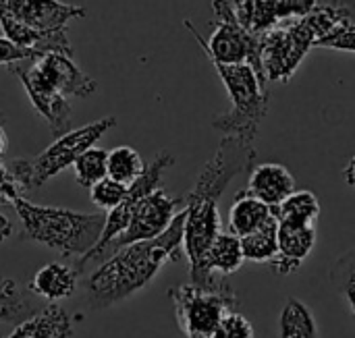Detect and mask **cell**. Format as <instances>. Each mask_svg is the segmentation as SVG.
Segmentation results:
<instances>
[{
	"mask_svg": "<svg viewBox=\"0 0 355 338\" xmlns=\"http://www.w3.org/2000/svg\"><path fill=\"white\" fill-rule=\"evenodd\" d=\"M212 66L218 73L231 98V108L227 112L216 114L212 118V127L223 135H235L254 143L260 123L268 114V106H270L268 85L248 62L243 64L212 62Z\"/></svg>",
	"mask_w": 355,
	"mask_h": 338,
	"instance_id": "cell-4",
	"label": "cell"
},
{
	"mask_svg": "<svg viewBox=\"0 0 355 338\" xmlns=\"http://www.w3.org/2000/svg\"><path fill=\"white\" fill-rule=\"evenodd\" d=\"M4 114L0 112V158L4 156L6 148H8V137H6V131H4Z\"/></svg>",
	"mask_w": 355,
	"mask_h": 338,
	"instance_id": "cell-35",
	"label": "cell"
},
{
	"mask_svg": "<svg viewBox=\"0 0 355 338\" xmlns=\"http://www.w3.org/2000/svg\"><path fill=\"white\" fill-rule=\"evenodd\" d=\"M212 8L216 15V25L206 39L191 21H183V25L191 31L200 48L204 50L210 62L223 64H252L258 73L260 69V35L250 33L237 19L231 0H212Z\"/></svg>",
	"mask_w": 355,
	"mask_h": 338,
	"instance_id": "cell-7",
	"label": "cell"
},
{
	"mask_svg": "<svg viewBox=\"0 0 355 338\" xmlns=\"http://www.w3.org/2000/svg\"><path fill=\"white\" fill-rule=\"evenodd\" d=\"M343 179H345V183H347L349 187H354L355 189V156L347 162V166L343 168Z\"/></svg>",
	"mask_w": 355,
	"mask_h": 338,
	"instance_id": "cell-33",
	"label": "cell"
},
{
	"mask_svg": "<svg viewBox=\"0 0 355 338\" xmlns=\"http://www.w3.org/2000/svg\"><path fill=\"white\" fill-rule=\"evenodd\" d=\"M320 202L318 197L308 191H293L279 208H275V214L279 218V222H287V224H302V226H314L320 218Z\"/></svg>",
	"mask_w": 355,
	"mask_h": 338,
	"instance_id": "cell-23",
	"label": "cell"
},
{
	"mask_svg": "<svg viewBox=\"0 0 355 338\" xmlns=\"http://www.w3.org/2000/svg\"><path fill=\"white\" fill-rule=\"evenodd\" d=\"M183 222L181 210L171 226L156 239L131 243L104 260L85 281V295L94 310H106L146 289L168 262L183 258Z\"/></svg>",
	"mask_w": 355,
	"mask_h": 338,
	"instance_id": "cell-1",
	"label": "cell"
},
{
	"mask_svg": "<svg viewBox=\"0 0 355 338\" xmlns=\"http://www.w3.org/2000/svg\"><path fill=\"white\" fill-rule=\"evenodd\" d=\"M254 337H256V332H254L252 322H250L243 314H239L237 310H235V312H229V314L220 320L218 328H216V330H214V335H212V338H254Z\"/></svg>",
	"mask_w": 355,
	"mask_h": 338,
	"instance_id": "cell-29",
	"label": "cell"
},
{
	"mask_svg": "<svg viewBox=\"0 0 355 338\" xmlns=\"http://www.w3.org/2000/svg\"><path fill=\"white\" fill-rule=\"evenodd\" d=\"M10 73L19 77L21 85L25 87L29 102L33 104V108L37 110V114L50 125L52 133L56 137L64 135L71 131V106L67 102L64 96H60L58 91H54L46 81L40 79V75L27 66H10Z\"/></svg>",
	"mask_w": 355,
	"mask_h": 338,
	"instance_id": "cell-13",
	"label": "cell"
},
{
	"mask_svg": "<svg viewBox=\"0 0 355 338\" xmlns=\"http://www.w3.org/2000/svg\"><path fill=\"white\" fill-rule=\"evenodd\" d=\"M275 214V210L270 206H266L264 202H260L258 197H254L248 189L237 193L231 210H229V233L237 235L239 239L258 231L262 224H266L270 220V216Z\"/></svg>",
	"mask_w": 355,
	"mask_h": 338,
	"instance_id": "cell-20",
	"label": "cell"
},
{
	"mask_svg": "<svg viewBox=\"0 0 355 338\" xmlns=\"http://www.w3.org/2000/svg\"><path fill=\"white\" fill-rule=\"evenodd\" d=\"M279 218L277 214L270 216L266 224H262L258 231L241 237V249L245 256V262L254 264H266L272 262L279 254Z\"/></svg>",
	"mask_w": 355,
	"mask_h": 338,
	"instance_id": "cell-22",
	"label": "cell"
},
{
	"mask_svg": "<svg viewBox=\"0 0 355 338\" xmlns=\"http://www.w3.org/2000/svg\"><path fill=\"white\" fill-rule=\"evenodd\" d=\"M175 320L187 338H212L220 320L239 308L229 278H220L210 287L185 283L168 291Z\"/></svg>",
	"mask_w": 355,
	"mask_h": 338,
	"instance_id": "cell-6",
	"label": "cell"
},
{
	"mask_svg": "<svg viewBox=\"0 0 355 338\" xmlns=\"http://www.w3.org/2000/svg\"><path fill=\"white\" fill-rule=\"evenodd\" d=\"M239 23L254 35L275 29L281 21L310 15L318 0H231Z\"/></svg>",
	"mask_w": 355,
	"mask_h": 338,
	"instance_id": "cell-12",
	"label": "cell"
},
{
	"mask_svg": "<svg viewBox=\"0 0 355 338\" xmlns=\"http://www.w3.org/2000/svg\"><path fill=\"white\" fill-rule=\"evenodd\" d=\"M144 170H146V164L137 150L129 145H119L108 152V177L110 179L129 187L133 181L141 177Z\"/></svg>",
	"mask_w": 355,
	"mask_h": 338,
	"instance_id": "cell-26",
	"label": "cell"
},
{
	"mask_svg": "<svg viewBox=\"0 0 355 338\" xmlns=\"http://www.w3.org/2000/svg\"><path fill=\"white\" fill-rule=\"evenodd\" d=\"M243 264H245V256L241 249V239L233 233H220L206 254L204 270L210 281H216L218 276L229 278Z\"/></svg>",
	"mask_w": 355,
	"mask_h": 338,
	"instance_id": "cell-19",
	"label": "cell"
},
{
	"mask_svg": "<svg viewBox=\"0 0 355 338\" xmlns=\"http://www.w3.org/2000/svg\"><path fill=\"white\" fill-rule=\"evenodd\" d=\"M10 233H12V226H10V222H8V218L0 212V243L6 241V239L10 237Z\"/></svg>",
	"mask_w": 355,
	"mask_h": 338,
	"instance_id": "cell-34",
	"label": "cell"
},
{
	"mask_svg": "<svg viewBox=\"0 0 355 338\" xmlns=\"http://www.w3.org/2000/svg\"><path fill=\"white\" fill-rule=\"evenodd\" d=\"M175 164V156L171 154V152H158L154 158H152V162L146 166V170L141 172V177L137 179V181H133L131 185H129V189H127V195H125V199L114 208V210H110V212H106V222H104V231H102V237H100V241H98V245L87 254V256H83L79 262H77V266H75V270L79 272V270H83L85 268V264H89V262H98L100 260V256H102V251L129 226V220H131V216H133V210H135V206L148 195V193H152V191H156V189H160V181H162V175H164V170L166 168H171Z\"/></svg>",
	"mask_w": 355,
	"mask_h": 338,
	"instance_id": "cell-8",
	"label": "cell"
},
{
	"mask_svg": "<svg viewBox=\"0 0 355 338\" xmlns=\"http://www.w3.org/2000/svg\"><path fill=\"white\" fill-rule=\"evenodd\" d=\"M10 204L23 222L25 235L60 256H87L98 245L106 222V214L35 206L23 195H17Z\"/></svg>",
	"mask_w": 355,
	"mask_h": 338,
	"instance_id": "cell-3",
	"label": "cell"
},
{
	"mask_svg": "<svg viewBox=\"0 0 355 338\" xmlns=\"http://www.w3.org/2000/svg\"><path fill=\"white\" fill-rule=\"evenodd\" d=\"M85 8L60 0H0V17H8L40 33L67 31L69 21L85 17Z\"/></svg>",
	"mask_w": 355,
	"mask_h": 338,
	"instance_id": "cell-11",
	"label": "cell"
},
{
	"mask_svg": "<svg viewBox=\"0 0 355 338\" xmlns=\"http://www.w3.org/2000/svg\"><path fill=\"white\" fill-rule=\"evenodd\" d=\"M127 189H129L127 185H123V183H119V181L106 177V179H102L100 183H96V185L89 189V197H92V202H94L100 210L110 212V210H114V208L125 199Z\"/></svg>",
	"mask_w": 355,
	"mask_h": 338,
	"instance_id": "cell-28",
	"label": "cell"
},
{
	"mask_svg": "<svg viewBox=\"0 0 355 338\" xmlns=\"http://www.w3.org/2000/svg\"><path fill=\"white\" fill-rule=\"evenodd\" d=\"M248 191L275 210L295 191V179L283 164L264 162L252 168Z\"/></svg>",
	"mask_w": 355,
	"mask_h": 338,
	"instance_id": "cell-16",
	"label": "cell"
},
{
	"mask_svg": "<svg viewBox=\"0 0 355 338\" xmlns=\"http://www.w3.org/2000/svg\"><path fill=\"white\" fill-rule=\"evenodd\" d=\"M279 338H320L312 310L297 297H289L279 316Z\"/></svg>",
	"mask_w": 355,
	"mask_h": 338,
	"instance_id": "cell-21",
	"label": "cell"
},
{
	"mask_svg": "<svg viewBox=\"0 0 355 338\" xmlns=\"http://www.w3.org/2000/svg\"><path fill=\"white\" fill-rule=\"evenodd\" d=\"M75 170V181L85 187L92 189L96 183H100L102 179L108 177V152L102 148H89L85 150L73 164Z\"/></svg>",
	"mask_w": 355,
	"mask_h": 338,
	"instance_id": "cell-27",
	"label": "cell"
},
{
	"mask_svg": "<svg viewBox=\"0 0 355 338\" xmlns=\"http://www.w3.org/2000/svg\"><path fill=\"white\" fill-rule=\"evenodd\" d=\"M73 318L58 303H48L40 312L21 320L6 338H69Z\"/></svg>",
	"mask_w": 355,
	"mask_h": 338,
	"instance_id": "cell-17",
	"label": "cell"
},
{
	"mask_svg": "<svg viewBox=\"0 0 355 338\" xmlns=\"http://www.w3.org/2000/svg\"><path fill=\"white\" fill-rule=\"evenodd\" d=\"M75 289H77V270L60 262L46 264L35 272V276L29 283V291L35 297H42L50 303L69 299L75 293Z\"/></svg>",
	"mask_w": 355,
	"mask_h": 338,
	"instance_id": "cell-18",
	"label": "cell"
},
{
	"mask_svg": "<svg viewBox=\"0 0 355 338\" xmlns=\"http://www.w3.org/2000/svg\"><path fill=\"white\" fill-rule=\"evenodd\" d=\"M316 48L327 50H339V52H354L355 54V23L349 21L341 27H337L333 33L322 37Z\"/></svg>",
	"mask_w": 355,
	"mask_h": 338,
	"instance_id": "cell-30",
	"label": "cell"
},
{
	"mask_svg": "<svg viewBox=\"0 0 355 338\" xmlns=\"http://www.w3.org/2000/svg\"><path fill=\"white\" fill-rule=\"evenodd\" d=\"M349 21V8L343 6V2H327L318 4L310 15L293 23L277 25L275 29L262 33L258 69L260 79L266 85H270L272 81L287 83L295 75L308 52L316 48L322 37Z\"/></svg>",
	"mask_w": 355,
	"mask_h": 338,
	"instance_id": "cell-2",
	"label": "cell"
},
{
	"mask_svg": "<svg viewBox=\"0 0 355 338\" xmlns=\"http://www.w3.org/2000/svg\"><path fill=\"white\" fill-rule=\"evenodd\" d=\"M256 156L258 152L252 141H245L235 135H225L214 156L200 170L191 193L220 199L235 177H239L241 172H252V168L256 166Z\"/></svg>",
	"mask_w": 355,
	"mask_h": 338,
	"instance_id": "cell-10",
	"label": "cell"
},
{
	"mask_svg": "<svg viewBox=\"0 0 355 338\" xmlns=\"http://www.w3.org/2000/svg\"><path fill=\"white\" fill-rule=\"evenodd\" d=\"M316 247V226L279 224V254L270 262L281 276L295 274Z\"/></svg>",
	"mask_w": 355,
	"mask_h": 338,
	"instance_id": "cell-15",
	"label": "cell"
},
{
	"mask_svg": "<svg viewBox=\"0 0 355 338\" xmlns=\"http://www.w3.org/2000/svg\"><path fill=\"white\" fill-rule=\"evenodd\" d=\"M183 208H185V199L183 197H173L164 189H156V191L148 193L135 206L133 216L129 220V226L102 251L98 262L108 260L119 249H123V247H127L131 243L150 241V239L160 237L171 226V222L175 220V216Z\"/></svg>",
	"mask_w": 355,
	"mask_h": 338,
	"instance_id": "cell-9",
	"label": "cell"
},
{
	"mask_svg": "<svg viewBox=\"0 0 355 338\" xmlns=\"http://www.w3.org/2000/svg\"><path fill=\"white\" fill-rule=\"evenodd\" d=\"M71 58L73 56L60 52H48L35 58L31 69L40 75L42 81H46L60 96L89 98L92 94H96L98 83L87 73H83Z\"/></svg>",
	"mask_w": 355,
	"mask_h": 338,
	"instance_id": "cell-14",
	"label": "cell"
},
{
	"mask_svg": "<svg viewBox=\"0 0 355 338\" xmlns=\"http://www.w3.org/2000/svg\"><path fill=\"white\" fill-rule=\"evenodd\" d=\"M42 54L37 50H31V48H21L17 44H12L8 37H0V62H19V60H35L40 58Z\"/></svg>",
	"mask_w": 355,
	"mask_h": 338,
	"instance_id": "cell-31",
	"label": "cell"
},
{
	"mask_svg": "<svg viewBox=\"0 0 355 338\" xmlns=\"http://www.w3.org/2000/svg\"><path fill=\"white\" fill-rule=\"evenodd\" d=\"M116 125L114 116H104L94 121L81 129H71L69 133L60 135L50 148L33 158H15L6 166L21 187V191H31L48 183L52 177L60 175L64 168L73 166L75 160L89 148L96 145L100 137H104Z\"/></svg>",
	"mask_w": 355,
	"mask_h": 338,
	"instance_id": "cell-5",
	"label": "cell"
},
{
	"mask_svg": "<svg viewBox=\"0 0 355 338\" xmlns=\"http://www.w3.org/2000/svg\"><path fill=\"white\" fill-rule=\"evenodd\" d=\"M329 281L355 320V247L345 251L343 256H339L331 264Z\"/></svg>",
	"mask_w": 355,
	"mask_h": 338,
	"instance_id": "cell-25",
	"label": "cell"
},
{
	"mask_svg": "<svg viewBox=\"0 0 355 338\" xmlns=\"http://www.w3.org/2000/svg\"><path fill=\"white\" fill-rule=\"evenodd\" d=\"M21 193H23V191H21V187L17 185V181L12 179L8 166L0 162V202H8V204H10V202H12L17 195H21Z\"/></svg>",
	"mask_w": 355,
	"mask_h": 338,
	"instance_id": "cell-32",
	"label": "cell"
},
{
	"mask_svg": "<svg viewBox=\"0 0 355 338\" xmlns=\"http://www.w3.org/2000/svg\"><path fill=\"white\" fill-rule=\"evenodd\" d=\"M35 295L23 291L12 278L0 276V322H21L35 314Z\"/></svg>",
	"mask_w": 355,
	"mask_h": 338,
	"instance_id": "cell-24",
	"label": "cell"
}]
</instances>
